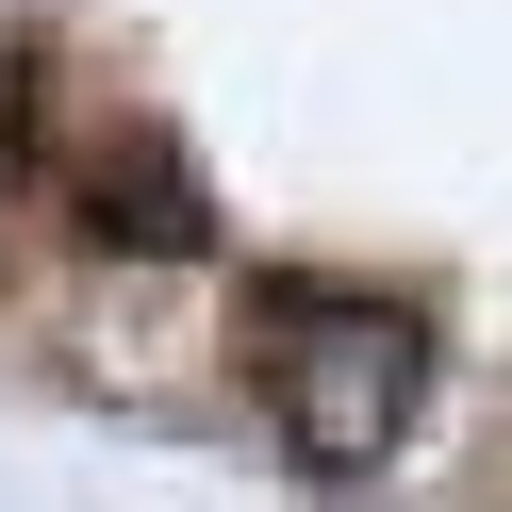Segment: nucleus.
<instances>
[{"mask_svg": "<svg viewBox=\"0 0 512 512\" xmlns=\"http://www.w3.org/2000/svg\"><path fill=\"white\" fill-rule=\"evenodd\" d=\"M248 364H265L298 463H380L430 397V331H413L380 281H265L248 298Z\"/></svg>", "mask_w": 512, "mask_h": 512, "instance_id": "obj_1", "label": "nucleus"}, {"mask_svg": "<svg viewBox=\"0 0 512 512\" xmlns=\"http://www.w3.org/2000/svg\"><path fill=\"white\" fill-rule=\"evenodd\" d=\"M83 199H100V232H133V248H199V182H182L149 133H133V166L100 149V166H83Z\"/></svg>", "mask_w": 512, "mask_h": 512, "instance_id": "obj_2", "label": "nucleus"}]
</instances>
